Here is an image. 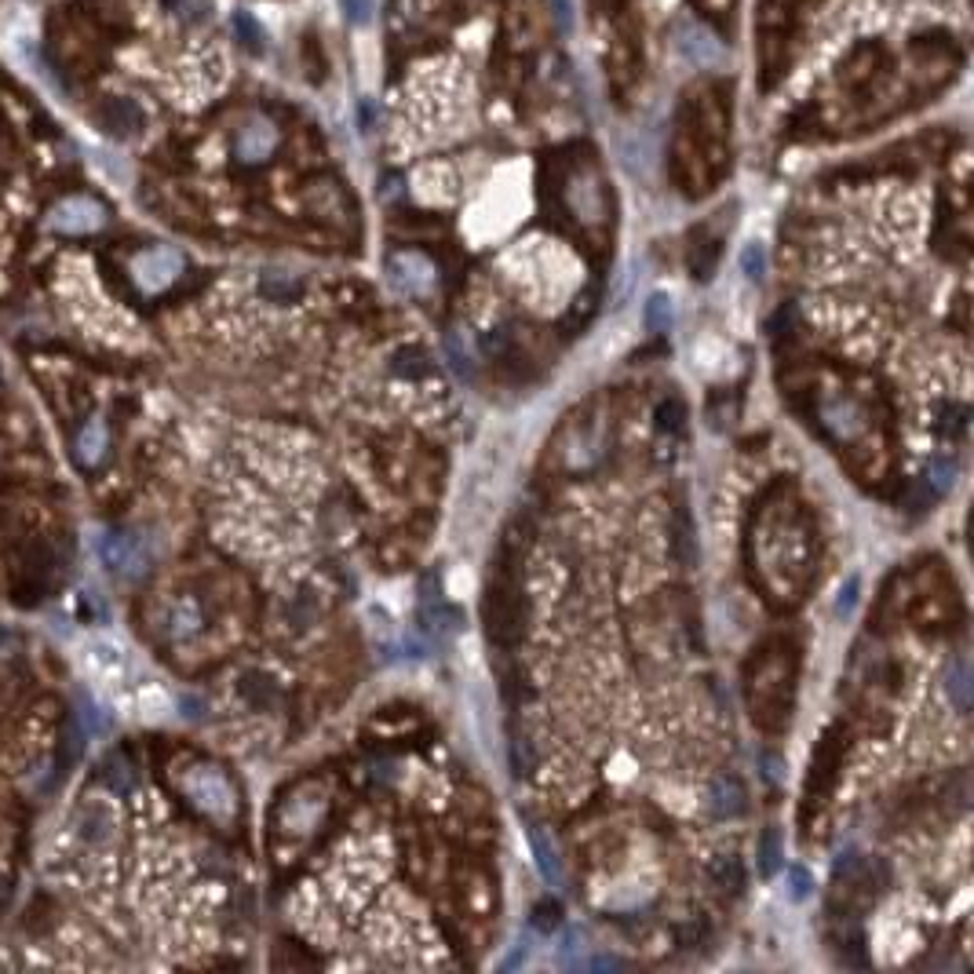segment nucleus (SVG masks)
Returning <instances> with one entry per match:
<instances>
[{
  "label": "nucleus",
  "instance_id": "obj_35",
  "mask_svg": "<svg viewBox=\"0 0 974 974\" xmlns=\"http://www.w3.org/2000/svg\"><path fill=\"white\" fill-rule=\"evenodd\" d=\"M358 125H362L365 132H369V128H373V103H369V99H365V103L358 106Z\"/></svg>",
  "mask_w": 974,
  "mask_h": 974
},
{
  "label": "nucleus",
  "instance_id": "obj_12",
  "mask_svg": "<svg viewBox=\"0 0 974 974\" xmlns=\"http://www.w3.org/2000/svg\"><path fill=\"white\" fill-rule=\"evenodd\" d=\"M81 661L95 679H117V675H121V650H117L114 643H103V639H95V643L84 646Z\"/></svg>",
  "mask_w": 974,
  "mask_h": 974
},
{
  "label": "nucleus",
  "instance_id": "obj_15",
  "mask_svg": "<svg viewBox=\"0 0 974 974\" xmlns=\"http://www.w3.org/2000/svg\"><path fill=\"white\" fill-rule=\"evenodd\" d=\"M712 880L723 894H741L745 891V865H741L734 854H723V858H715V865H712Z\"/></svg>",
  "mask_w": 974,
  "mask_h": 974
},
{
  "label": "nucleus",
  "instance_id": "obj_10",
  "mask_svg": "<svg viewBox=\"0 0 974 974\" xmlns=\"http://www.w3.org/2000/svg\"><path fill=\"white\" fill-rule=\"evenodd\" d=\"M675 44H679V52H683L694 66H715L719 59H723V44H719V37H712L705 26H683L679 37H675Z\"/></svg>",
  "mask_w": 974,
  "mask_h": 974
},
{
  "label": "nucleus",
  "instance_id": "obj_1",
  "mask_svg": "<svg viewBox=\"0 0 974 974\" xmlns=\"http://www.w3.org/2000/svg\"><path fill=\"white\" fill-rule=\"evenodd\" d=\"M187 799L194 803L201 814H208L219 825H230L238 818V792L230 785V778L219 767H208V763H197L190 767L183 778H179Z\"/></svg>",
  "mask_w": 974,
  "mask_h": 974
},
{
  "label": "nucleus",
  "instance_id": "obj_18",
  "mask_svg": "<svg viewBox=\"0 0 974 974\" xmlns=\"http://www.w3.org/2000/svg\"><path fill=\"white\" fill-rule=\"evenodd\" d=\"M529 843H533V854H537L540 872H544L551 883H559V858H555V847H551L548 836H544L537 825H529Z\"/></svg>",
  "mask_w": 974,
  "mask_h": 974
},
{
  "label": "nucleus",
  "instance_id": "obj_38",
  "mask_svg": "<svg viewBox=\"0 0 974 974\" xmlns=\"http://www.w3.org/2000/svg\"><path fill=\"white\" fill-rule=\"evenodd\" d=\"M588 967H595V971H602V967H621V964H617V960H610V956H595V960H591Z\"/></svg>",
  "mask_w": 974,
  "mask_h": 974
},
{
  "label": "nucleus",
  "instance_id": "obj_27",
  "mask_svg": "<svg viewBox=\"0 0 974 974\" xmlns=\"http://www.w3.org/2000/svg\"><path fill=\"white\" fill-rule=\"evenodd\" d=\"M741 270H745L752 281H759L763 274H767V252H763V245H756V241H752V245L741 252Z\"/></svg>",
  "mask_w": 974,
  "mask_h": 974
},
{
  "label": "nucleus",
  "instance_id": "obj_28",
  "mask_svg": "<svg viewBox=\"0 0 974 974\" xmlns=\"http://www.w3.org/2000/svg\"><path fill=\"white\" fill-rule=\"evenodd\" d=\"M810 891H814V880H810V872L803 869V865H796V869L788 872V898L803 902V898H807Z\"/></svg>",
  "mask_w": 974,
  "mask_h": 974
},
{
  "label": "nucleus",
  "instance_id": "obj_25",
  "mask_svg": "<svg viewBox=\"0 0 974 974\" xmlns=\"http://www.w3.org/2000/svg\"><path fill=\"white\" fill-rule=\"evenodd\" d=\"M559 920H562V909H559V902H555V898H544V902H537V905H533V916H529V923H533L537 931H555V927H559Z\"/></svg>",
  "mask_w": 974,
  "mask_h": 974
},
{
  "label": "nucleus",
  "instance_id": "obj_30",
  "mask_svg": "<svg viewBox=\"0 0 974 974\" xmlns=\"http://www.w3.org/2000/svg\"><path fill=\"white\" fill-rule=\"evenodd\" d=\"M953 475H956V464L953 460H938V464H931V475H927V482H931L938 493L942 489H949L953 486Z\"/></svg>",
  "mask_w": 974,
  "mask_h": 974
},
{
  "label": "nucleus",
  "instance_id": "obj_36",
  "mask_svg": "<svg viewBox=\"0 0 974 974\" xmlns=\"http://www.w3.org/2000/svg\"><path fill=\"white\" fill-rule=\"evenodd\" d=\"M347 11H351V19H369V4L365 0H347Z\"/></svg>",
  "mask_w": 974,
  "mask_h": 974
},
{
  "label": "nucleus",
  "instance_id": "obj_20",
  "mask_svg": "<svg viewBox=\"0 0 974 974\" xmlns=\"http://www.w3.org/2000/svg\"><path fill=\"white\" fill-rule=\"evenodd\" d=\"M391 373L394 376H424L427 373V354L420 351V347H402V351H394Z\"/></svg>",
  "mask_w": 974,
  "mask_h": 974
},
{
  "label": "nucleus",
  "instance_id": "obj_29",
  "mask_svg": "<svg viewBox=\"0 0 974 974\" xmlns=\"http://www.w3.org/2000/svg\"><path fill=\"white\" fill-rule=\"evenodd\" d=\"M945 431V435H964V427H967V409L964 405H945V413H942V424H938Z\"/></svg>",
  "mask_w": 974,
  "mask_h": 974
},
{
  "label": "nucleus",
  "instance_id": "obj_34",
  "mask_svg": "<svg viewBox=\"0 0 974 974\" xmlns=\"http://www.w3.org/2000/svg\"><path fill=\"white\" fill-rule=\"evenodd\" d=\"M788 325H792V307H785V311L774 314V322H770V329H774V336H788Z\"/></svg>",
  "mask_w": 974,
  "mask_h": 974
},
{
  "label": "nucleus",
  "instance_id": "obj_37",
  "mask_svg": "<svg viewBox=\"0 0 974 974\" xmlns=\"http://www.w3.org/2000/svg\"><path fill=\"white\" fill-rule=\"evenodd\" d=\"M854 591H858V581H847V588H843V599H840V613L850 610V602H854Z\"/></svg>",
  "mask_w": 974,
  "mask_h": 974
},
{
  "label": "nucleus",
  "instance_id": "obj_21",
  "mask_svg": "<svg viewBox=\"0 0 974 974\" xmlns=\"http://www.w3.org/2000/svg\"><path fill=\"white\" fill-rule=\"evenodd\" d=\"M778 869H781V832L767 829L763 832V840H759V872H763V876H774Z\"/></svg>",
  "mask_w": 974,
  "mask_h": 974
},
{
  "label": "nucleus",
  "instance_id": "obj_9",
  "mask_svg": "<svg viewBox=\"0 0 974 974\" xmlns=\"http://www.w3.org/2000/svg\"><path fill=\"white\" fill-rule=\"evenodd\" d=\"M106 449H110V431H106V424L99 420V416L77 427V435H73V460H77L84 471H95V467L103 464Z\"/></svg>",
  "mask_w": 974,
  "mask_h": 974
},
{
  "label": "nucleus",
  "instance_id": "obj_22",
  "mask_svg": "<svg viewBox=\"0 0 974 974\" xmlns=\"http://www.w3.org/2000/svg\"><path fill=\"white\" fill-rule=\"evenodd\" d=\"M646 329L650 332H668L672 329V300L664 292H653L646 303Z\"/></svg>",
  "mask_w": 974,
  "mask_h": 974
},
{
  "label": "nucleus",
  "instance_id": "obj_5",
  "mask_svg": "<svg viewBox=\"0 0 974 974\" xmlns=\"http://www.w3.org/2000/svg\"><path fill=\"white\" fill-rule=\"evenodd\" d=\"M387 267H391L394 285L405 292H413V296H424V292H431V285H435V263H431V256H424V252H416V249L394 252Z\"/></svg>",
  "mask_w": 974,
  "mask_h": 974
},
{
  "label": "nucleus",
  "instance_id": "obj_19",
  "mask_svg": "<svg viewBox=\"0 0 974 974\" xmlns=\"http://www.w3.org/2000/svg\"><path fill=\"white\" fill-rule=\"evenodd\" d=\"M672 533H675V555H679L686 566H694L697 544H694V529H690V515H686V511H675Z\"/></svg>",
  "mask_w": 974,
  "mask_h": 974
},
{
  "label": "nucleus",
  "instance_id": "obj_16",
  "mask_svg": "<svg viewBox=\"0 0 974 974\" xmlns=\"http://www.w3.org/2000/svg\"><path fill=\"white\" fill-rule=\"evenodd\" d=\"M260 292L263 296H270L274 303H289V300H296L303 292V285L292 274H285V270H267L260 278Z\"/></svg>",
  "mask_w": 974,
  "mask_h": 974
},
{
  "label": "nucleus",
  "instance_id": "obj_11",
  "mask_svg": "<svg viewBox=\"0 0 974 974\" xmlns=\"http://www.w3.org/2000/svg\"><path fill=\"white\" fill-rule=\"evenodd\" d=\"M745 785L734 778H719L712 785V799H708V810H712V818H737V814H745Z\"/></svg>",
  "mask_w": 974,
  "mask_h": 974
},
{
  "label": "nucleus",
  "instance_id": "obj_26",
  "mask_svg": "<svg viewBox=\"0 0 974 974\" xmlns=\"http://www.w3.org/2000/svg\"><path fill=\"white\" fill-rule=\"evenodd\" d=\"M945 686H949V694H953L956 708H960V712H967V708H971V697H967V668H964V664H953V668H949V675H945Z\"/></svg>",
  "mask_w": 974,
  "mask_h": 974
},
{
  "label": "nucleus",
  "instance_id": "obj_32",
  "mask_svg": "<svg viewBox=\"0 0 974 974\" xmlns=\"http://www.w3.org/2000/svg\"><path fill=\"white\" fill-rule=\"evenodd\" d=\"M551 8H555V26L570 33L573 30V4H570V0H551Z\"/></svg>",
  "mask_w": 974,
  "mask_h": 974
},
{
  "label": "nucleus",
  "instance_id": "obj_14",
  "mask_svg": "<svg viewBox=\"0 0 974 974\" xmlns=\"http://www.w3.org/2000/svg\"><path fill=\"white\" fill-rule=\"evenodd\" d=\"M168 632L176 639H190L194 632H201V606L194 599H179L168 613Z\"/></svg>",
  "mask_w": 974,
  "mask_h": 974
},
{
  "label": "nucleus",
  "instance_id": "obj_24",
  "mask_svg": "<svg viewBox=\"0 0 974 974\" xmlns=\"http://www.w3.org/2000/svg\"><path fill=\"white\" fill-rule=\"evenodd\" d=\"M653 420H657V427H661V431H679V427H683V420H686L683 402H679V398H664V402L657 405V416H653Z\"/></svg>",
  "mask_w": 974,
  "mask_h": 974
},
{
  "label": "nucleus",
  "instance_id": "obj_4",
  "mask_svg": "<svg viewBox=\"0 0 974 974\" xmlns=\"http://www.w3.org/2000/svg\"><path fill=\"white\" fill-rule=\"evenodd\" d=\"M274 150H278V128L267 117H252L234 135V157L241 165H263L274 157Z\"/></svg>",
  "mask_w": 974,
  "mask_h": 974
},
{
  "label": "nucleus",
  "instance_id": "obj_3",
  "mask_svg": "<svg viewBox=\"0 0 974 974\" xmlns=\"http://www.w3.org/2000/svg\"><path fill=\"white\" fill-rule=\"evenodd\" d=\"M187 270V260L183 252L172 249V245H150V249H139L128 260V274H132V285L143 296H161L179 281V274Z\"/></svg>",
  "mask_w": 974,
  "mask_h": 974
},
{
  "label": "nucleus",
  "instance_id": "obj_31",
  "mask_svg": "<svg viewBox=\"0 0 974 974\" xmlns=\"http://www.w3.org/2000/svg\"><path fill=\"white\" fill-rule=\"evenodd\" d=\"M81 719H84V726H88V734H103L106 730V719L99 715V708H95L92 701H84V697H81Z\"/></svg>",
  "mask_w": 974,
  "mask_h": 974
},
{
  "label": "nucleus",
  "instance_id": "obj_23",
  "mask_svg": "<svg viewBox=\"0 0 974 974\" xmlns=\"http://www.w3.org/2000/svg\"><path fill=\"white\" fill-rule=\"evenodd\" d=\"M234 30H238V41L249 48V52H260L263 48V30L260 22L252 19L249 11H234Z\"/></svg>",
  "mask_w": 974,
  "mask_h": 974
},
{
  "label": "nucleus",
  "instance_id": "obj_13",
  "mask_svg": "<svg viewBox=\"0 0 974 974\" xmlns=\"http://www.w3.org/2000/svg\"><path fill=\"white\" fill-rule=\"evenodd\" d=\"M285 807L296 810V818H289V814H278L281 832H311L314 825H318V818L325 814V799L322 796H307L303 803H300V799H285Z\"/></svg>",
  "mask_w": 974,
  "mask_h": 974
},
{
  "label": "nucleus",
  "instance_id": "obj_2",
  "mask_svg": "<svg viewBox=\"0 0 974 974\" xmlns=\"http://www.w3.org/2000/svg\"><path fill=\"white\" fill-rule=\"evenodd\" d=\"M44 223L59 238H92L110 223V208L92 194H66L48 208Z\"/></svg>",
  "mask_w": 974,
  "mask_h": 974
},
{
  "label": "nucleus",
  "instance_id": "obj_6",
  "mask_svg": "<svg viewBox=\"0 0 974 974\" xmlns=\"http://www.w3.org/2000/svg\"><path fill=\"white\" fill-rule=\"evenodd\" d=\"M486 621H489V632H493V639H500V643H508V639H515L522 628V606H519V595L508 588V584H493V591H489V602H486Z\"/></svg>",
  "mask_w": 974,
  "mask_h": 974
},
{
  "label": "nucleus",
  "instance_id": "obj_7",
  "mask_svg": "<svg viewBox=\"0 0 974 974\" xmlns=\"http://www.w3.org/2000/svg\"><path fill=\"white\" fill-rule=\"evenodd\" d=\"M95 117H99L103 132L114 135V139H132V135H139L146 125V114L139 110V103H132V99H125V95H110V99H103L99 110H95Z\"/></svg>",
  "mask_w": 974,
  "mask_h": 974
},
{
  "label": "nucleus",
  "instance_id": "obj_8",
  "mask_svg": "<svg viewBox=\"0 0 974 974\" xmlns=\"http://www.w3.org/2000/svg\"><path fill=\"white\" fill-rule=\"evenodd\" d=\"M99 551H103V562L110 570L125 573V577H139L146 570V555L143 544L132 537V533H106L99 540Z\"/></svg>",
  "mask_w": 974,
  "mask_h": 974
},
{
  "label": "nucleus",
  "instance_id": "obj_17",
  "mask_svg": "<svg viewBox=\"0 0 974 974\" xmlns=\"http://www.w3.org/2000/svg\"><path fill=\"white\" fill-rule=\"evenodd\" d=\"M110 832H114V818H110V810L99 807V803H92V807L84 810V840H88V843H106V840H110Z\"/></svg>",
  "mask_w": 974,
  "mask_h": 974
},
{
  "label": "nucleus",
  "instance_id": "obj_33",
  "mask_svg": "<svg viewBox=\"0 0 974 974\" xmlns=\"http://www.w3.org/2000/svg\"><path fill=\"white\" fill-rule=\"evenodd\" d=\"M106 781H110L117 792H128V788H132V778H128L125 763H110V774H106Z\"/></svg>",
  "mask_w": 974,
  "mask_h": 974
}]
</instances>
